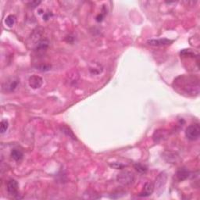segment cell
I'll return each instance as SVG.
<instances>
[{
    "label": "cell",
    "mask_w": 200,
    "mask_h": 200,
    "mask_svg": "<svg viewBox=\"0 0 200 200\" xmlns=\"http://www.w3.org/2000/svg\"><path fill=\"white\" fill-rule=\"evenodd\" d=\"M177 87H181V90L186 94L197 96L199 93V80L196 77L183 76L175 81Z\"/></svg>",
    "instance_id": "cell-1"
},
{
    "label": "cell",
    "mask_w": 200,
    "mask_h": 200,
    "mask_svg": "<svg viewBox=\"0 0 200 200\" xmlns=\"http://www.w3.org/2000/svg\"><path fill=\"white\" fill-rule=\"evenodd\" d=\"M185 136L190 141H196L200 136V126L199 124L190 125L185 130Z\"/></svg>",
    "instance_id": "cell-2"
},
{
    "label": "cell",
    "mask_w": 200,
    "mask_h": 200,
    "mask_svg": "<svg viewBox=\"0 0 200 200\" xmlns=\"http://www.w3.org/2000/svg\"><path fill=\"white\" fill-rule=\"evenodd\" d=\"M117 181L120 185L127 186V185H131V184H133L134 181H135V176L131 172L125 170V171L120 172L117 175Z\"/></svg>",
    "instance_id": "cell-3"
},
{
    "label": "cell",
    "mask_w": 200,
    "mask_h": 200,
    "mask_svg": "<svg viewBox=\"0 0 200 200\" xmlns=\"http://www.w3.org/2000/svg\"><path fill=\"white\" fill-rule=\"evenodd\" d=\"M20 84V80L17 77H9L3 84L2 89L6 92H13L15 91Z\"/></svg>",
    "instance_id": "cell-4"
},
{
    "label": "cell",
    "mask_w": 200,
    "mask_h": 200,
    "mask_svg": "<svg viewBox=\"0 0 200 200\" xmlns=\"http://www.w3.org/2000/svg\"><path fill=\"white\" fill-rule=\"evenodd\" d=\"M6 189H7L8 193L10 196H17L18 195V190H19V184L14 179H11V180L8 181L7 185H6Z\"/></svg>",
    "instance_id": "cell-5"
},
{
    "label": "cell",
    "mask_w": 200,
    "mask_h": 200,
    "mask_svg": "<svg viewBox=\"0 0 200 200\" xmlns=\"http://www.w3.org/2000/svg\"><path fill=\"white\" fill-rule=\"evenodd\" d=\"M29 85L33 89H38L42 87L43 84V80L41 77L37 75H33L30 77L28 80Z\"/></svg>",
    "instance_id": "cell-6"
},
{
    "label": "cell",
    "mask_w": 200,
    "mask_h": 200,
    "mask_svg": "<svg viewBox=\"0 0 200 200\" xmlns=\"http://www.w3.org/2000/svg\"><path fill=\"white\" fill-rule=\"evenodd\" d=\"M173 42L172 40L167 38H159V39H150L148 40L147 43L153 46H169Z\"/></svg>",
    "instance_id": "cell-7"
},
{
    "label": "cell",
    "mask_w": 200,
    "mask_h": 200,
    "mask_svg": "<svg viewBox=\"0 0 200 200\" xmlns=\"http://www.w3.org/2000/svg\"><path fill=\"white\" fill-rule=\"evenodd\" d=\"M155 189V186L152 182H146L145 184L143 189L142 192L139 194V196L141 197H148V196H151L153 193Z\"/></svg>",
    "instance_id": "cell-8"
},
{
    "label": "cell",
    "mask_w": 200,
    "mask_h": 200,
    "mask_svg": "<svg viewBox=\"0 0 200 200\" xmlns=\"http://www.w3.org/2000/svg\"><path fill=\"white\" fill-rule=\"evenodd\" d=\"M190 173L188 171V169L185 168H180L175 174V179L178 182L183 181L186 180L188 177H189Z\"/></svg>",
    "instance_id": "cell-9"
},
{
    "label": "cell",
    "mask_w": 200,
    "mask_h": 200,
    "mask_svg": "<svg viewBox=\"0 0 200 200\" xmlns=\"http://www.w3.org/2000/svg\"><path fill=\"white\" fill-rule=\"evenodd\" d=\"M49 47V41L46 39H42L38 42L35 49L38 52H45Z\"/></svg>",
    "instance_id": "cell-10"
},
{
    "label": "cell",
    "mask_w": 200,
    "mask_h": 200,
    "mask_svg": "<svg viewBox=\"0 0 200 200\" xmlns=\"http://www.w3.org/2000/svg\"><path fill=\"white\" fill-rule=\"evenodd\" d=\"M24 154L20 150L14 149L11 152V158L15 161H20L23 159Z\"/></svg>",
    "instance_id": "cell-11"
},
{
    "label": "cell",
    "mask_w": 200,
    "mask_h": 200,
    "mask_svg": "<svg viewBox=\"0 0 200 200\" xmlns=\"http://www.w3.org/2000/svg\"><path fill=\"white\" fill-rule=\"evenodd\" d=\"M16 22V17L14 15H9L5 20V23L7 27H12Z\"/></svg>",
    "instance_id": "cell-12"
},
{
    "label": "cell",
    "mask_w": 200,
    "mask_h": 200,
    "mask_svg": "<svg viewBox=\"0 0 200 200\" xmlns=\"http://www.w3.org/2000/svg\"><path fill=\"white\" fill-rule=\"evenodd\" d=\"M8 127H9V122L6 120H2L1 124H0V131H1V134L5 133L7 131Z\"/></svg>",
    "instance_id": "cell-13"
},
{
    "label": "cell",
    "mask_w": 200,
    "mask_h": 200,
    "mask_svg": "<svg viewBox=\"0 0 200 200\" xmlns=\"http://www.w3.org/2000/svg\"><path fill=\"white\" fill-rule=\"evenodd\" d=\"M135 170L138 172H139V173H146V172L147 171V167L141 164H135Z\"/></svg>",
    "instance_id": "cell-14"
},
{
    "label": "cell",
    "mask_w": 200,
    "mask_h": 200,
    "mask_svg": "<svg viewBox=\"0 0 200 200\" xmlns=\"http://www.w3.org/2000/svg\"><path fill=\"white\" fill-rule=\"evenodd\" d=\"M62 131L64 132V134H66L67 136H69V138H73V139H76V137L75 136V135L73 134V132H72L71 131H70V129L68 128L67 127H62Z\"/></svg>",
    "instance_id": "cell-15"
},
{
    "label": "cell",
    "mask_w": 200,
    "mask_h": 200,
    "mask_svg": "<svg viewBox=\"0 0 200 200\" xmlns=\"http://www.w3.org/2000/svg\"><path fill=\"white\" fill-rule=\"evenodd\" d=\"M41 3V1H31L28 3V6L31 9H35Z\"/></svg>",
    "instance_id": "cell-16"
},
{
    "label": "cell",
    "mask_w": 200,
    "mask_h": 200,
    "mask_svg": "<svg viewBox=\"0 0 200 200\" xmlns=\"http://www.w3.org/2000/svg\"><path fill=\"white\" fill-rule=\"evenodd\" d=\"M110 166L112 167H114V168L117 169V170H121V169L124 168V167H125L124 165H122V164H118V163H114V164H111Z\"/></svg>",
    "instance_id": "cell-17"
},
{
    "label": "cell",
    "mask_w": 200,
    "mask_h": 200,
    "mask_svg": "<svg viewBox=\"0 0 200 200\" xmlns=\"http://www.w3.org/2000/svg\"><path fill=\"white\" fill-rule=\"evenodd\" d=\"M38 70H42V71H46V70H49L50 68H51V67L50 66H47V65H45V66H40V67H38Z\"/></svg>",
    "instance_id": "cell-18"
},
{
    "label": "cell",
    "mask_w": 200,
    "mask_h": 200,
    "mask_svg": "<svg viewBox=\"0 0 200 200\" xmlns=\"http://www.w3.org/2000/svg\"><path fill=\"white\" fill-rule=\"evenodd\" d=\"M103 18H104V14H100L97 16V17H96V20H97L98 22H101V21H103Z\"/></svg>",
    "instance_id": "cell-19"
},
{
    "label": "cell",
    "mask_w": 200,
    "mask_h": 200,
    "mask_svg": "<svg viewBox=\"0 0 200 200\" xmlns=\"http://www.w3.org/2000/svg\"><path fill=\"white\" fill-rule=\"evenodd\" d=\"M50 16H52V14H46L44 16H43V18H44L45 20H48V19H49Z\"/></svg>",
    "instance_id": "cell-20"
}]
</instances>
